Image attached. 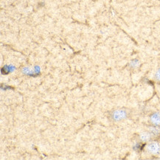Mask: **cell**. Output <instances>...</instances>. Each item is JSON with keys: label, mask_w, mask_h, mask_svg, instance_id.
I'll list each match as a JSON object with an SVG mask.
<instances>
[{"label": "cell", "mask_w": 160, "mask_h": 160, "mask_svg": "<svg viewBox=\"0 0 160 160\" xmlns=\"http://www.w3.org/2000/svg\"><path fill=\"white\" fill-rule=\"evenodd\" d=\"M145 151L151 155H158L160 153V143L157 141H150L145 146Z\"/></svg>", "instance_id": "7a4b0ae2"}, {"label": "cell", "mask_w": 160, "mask_h": 160, "mask_svg": "<svg viewBox=\"0 0 160 160\" xmlns=\"http://www.w3.org/2000/svg\"><path fill=\"white\" fill-rule=\"evenodd\" d=\"M154 80L158 83H160V67L157 69L154 75Z\"/></svg>", "instance_id": "5b68a950"}, {"label": "cell", "mask_w": 160, "mask_h": 160, "mask_svg": "<svg viewBox=\"0 0 160 160\" xmlns=\"http://www.w3.org/2000/svg\"><path fill=\"white\" fill-rule=\"evenodd\" d=\"M153 137V134L149 131H145V132L141 133L139 135V139L143 142H148L151 141Z\"/></svg>", "instance_id": "277c9868"}, {"label": "cell", "mask_w": 160, "mask_h": 160, "mask_svg": "<svg viewBox=\"0 0 160 160\" xmlns=\"http://www.w3.org/2000/svg\"><path fill=\"white\" fill-rule=\"evenodd\" d=\"M132 114V111L126 107L116 108L110 111L108 113V119L111 122L114 123L123 122L131 118Z\"/></svg>", "instance_id": "6da1fadb"}, {"label": "cell", "mask_w": 160, "mask_h": 160, "mask_svg": "<svg viewBox=\"0 0 160 160\" xmlns=\"http://www.w3.org/2000/svg\"><path fill=\"white\" fill-rule=\"evenodd\" d=\"M149 122L153 127H160V112H153L149 117Z\"/></svg>", "instance_id": "3957f363"}]
</instances>
